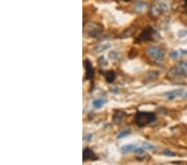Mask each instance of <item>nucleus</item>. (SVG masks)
<instances>
[{
	"label": "nucleus",
	"instance_id": "nucleus-24",
	"mask_svg": "<svg viewBox=\"0 0 187 165\" xmlns=\"http://www.w3.org/2000/svg\"><path fill=\"white\" fill-rule=\"evenodd\" d=\"M183 9H184V10L185 12L187 13V0H185V2H184V5H183Z\"/></svg>",
	"mask_w": 187,
	"mask_h": 165
},
{
	"label": "nucleus",
	"instance_id": "nucleus-14",
	"mask_svg": "<svg viewBox=\"0 0 187 165\" xmlns=\"http://www.w3.org/2000/svg\"><path fill=\"white\" fill-rule=\"evenodd\" d=\"M106 103V101L104 99H97V100H94L93 101V107L96 108V109H100L101 108L104 104Z\"/></svg>",
	"mask_w": 187,
	"mask_h": 165
},
{
	"label": "nucleus",
	"instance_id": "nucleus-27",
	"mask_svg": "<svg viewBox=\"0 0 187 165\" xmlns=\"http://www.w3.org/2000/svg\"><path fill=\"white\" fill-rule=\"evenodd\" d=\"M182 96H183V99H187V92L186 93H184Z\"/></svg>",
	"mask_w": 187,
	"mask_h": 165
},
{
	"label": "nucleus",
	"instance_id": "nucleus-4",
	"mask_svg": "<svg viewBox=\"0 0 187 165\" xmlns=\"http://www.w3.org/2000/svg\"><path fill=\"white\" fill-rule=\"evenodd\" d=\"M155 31L152 28L149 27L146 28V29H144L142 33L139 34V36H137L135 39V43L139 44L142 42H146V41H151L155 39Z\"/></svg>",
	"mask_w": 187,
	"mask_h": 165
},
{
	"label": "nucleus",
	"instance_id": "nucleus-3",
	"mask_svg": "<svg viewBox=\"0 0 187 165\" xmlns=\"http://www.w3.org/2000/svg\"><path fill=\"white\" fill-rule=\"evenodd\" d=\"M146 54L151 57L154 61L158 64H161L164 60V51L162 48L156 46H150L146 48Z\"/></svg>",
	"mask_w": 187,
	"mask_h": 165
},
{
	"label": "nucleus",
	"instance_id": "nucleus-16",
	"mask_svg": "<svg viewBox=\"0 0 187 165\" xmlns=\"http://www.w3.org/2000/svg\"><path fill=\"white\" fill-rule=\"evenodd\" d=\"M135 8L138 12L143 11L146 9V3L144 2H137L135 5Z\"/></svg>",
	"mask_w": 187,
	"mask_h": 165
},
{
	"label": "nucleus",
	"instance_id": "nucleus-28",
	"mask_svg": "<svg viewBox=\"0 0 187 165\" xmlns=\"http://www.w3.org/2000/svg\"><path fill=\"white\" fill-rule=\"evenodd\" d=\"M181 53H183V54H187V51H185V50L181 49Z\"/></svg>",
	"mask_w": 187,
	"mask_h": 165
},
{
	"label": "nucleus",
	"instance_id": "nucleus-10",
	"mask_svg": "<svg viewBox=\"0 0 187 165\" xmlns=\"http://www.w3.org/2000/svg\"><path fill=\"white\" fill-rule=\"evenodd\" d=\"M102 74H104V77H105V79H106V81L107 82V83H111L114 80H115V78H116V74H115V72H113V71H107V72H102Z\"/></svg>",
	"mask_w": 187,
	"mask_h": 165
},
{
	"label": "nucleus",
	"instance_id": "nucleus-25",
	"mask_svg": "<svg viewBox=\"0 0 187 165\" xmlns=\"http://www.w3.org/2000/svg\"><path fill=\"white\" fill-rule=\"evenodd\" d=\"M164 154H166V155H170V156H173V155H174L173 153H171V151H169V150H166V151H165V152H164Z\"/></svg>",
	"mask_w": 187,
	"mask_h": 165
},
{
	"label": "nucleus",
	"instance_id": "nucleus-26",
	"mask_svg": "<svg viewBox=\"0 0 187 165\" xmlns=\"http://www.w3.org/2000/svg\"><path fill=\"white\" fill-rule=\"evenodd\" d=\"M92 138V135L90 134V135H87V137L85 138V139H86V140H88H88H90V139H91Z\"/></svg>",
	"mask_w": 187,
	"mask_h": 165
},
{
	"label": "nucleus",
	"instance_id": "nucleus-1",
	"mask_svg": "<svg viewBox=\"0 0 187 165\" xmlns=\"http://www.w3.org/2000/svg\"><path fill=\"white\" fill-rule=\"evenodd\" d=\"M167 78L171 80L187 78V62H180L171 68L167 73Z\"/></svg>",
	"mask_w": 187,
	"mask_h": 165
},
{
	"label": "nucleus",
	"instance_id": "nucleus-6",
	"mask_svg": "<svg viewBox=\"0 0 187 165\" xmlns=\"http://www.w3.org/2000/svg\"><path fill=\"white\" fill-rule=\"evenodd\" d=\"M169 8L165 3H155L150 9V14L153 18L159 17L162 13L168 11Z\"/></svg>",
	"mask_w": 187,
	"mask_h": 165
},
{
	"label": "nucleus",
	"instance_id": "nucleus-7",
	"mask_svg": "<svg viewBox=\"0 0 187 165\" xmlns=\"http://www.w3.org/2000/svg\"><path fill=\"white\" fill-rule=\"evenodd\" d=\"M84 66L86 69V78L88 80H92L94 78V69L89 59H86L84 61Z\"/></svg>",
	"mask_w": 187,
	"mask_h": 165
},
{
	"label": "nucleus",
	"instance_id": "nucleus-12",
	"mask_svg": "<svg viewBox=\"0 0 187 165\" xmlns=\"http://www.w3.org/2000/svg\"><path fill=\"white\" fill-rule=\"evenodd\" d=\"M111 48V44H98L97 45L95 48H94V50L97 53H100V52H102V51H105L108 48Z\"/></svg>",
	"mask_w": 187,
	"mask_h": 165
},
{
	"label": "nucleus",
	"instance_id": "nucleus-22",
	"mask_svg": "<svg viewBox=\"0 0 187 165\" xmlns=\"http://www.w3.org/2000/svg\"><path fill=\"white\" fill-rule=\"evenodd\" d=\"M170 57L171 58H176L178 57V52L177 51H171L170 53Z\"/></svg>",
	"mask_w": 187,
	"mask_h": 165
},
{
	"label": "nucleus",
	"instance_id": "nucleus-13",
	"mask_svg": "<svg viewBox=\"0 0 187 165\" xmlns=\"http://www.w3.org/2000/svg\"><path fill=\"white\" fill-rule=\"evenodd\" d=\"M124 113L122 111H117L116 113L113 116V122L114 123H119L122 120V118L124 117Z\"/></svg>",
	"mask_w": 187,
	"mask_h": 165
},
{
	"label": "nucleus",
	"instance_id": "nucleus-5",
	"mask_svg": "<svg viewBox=\"0 0 187 165\" xmlns=\"http://www.w3.org/2000/svg\"><path fill=\"white\" fill-rule=\"evenodd\" d=\"M85 31L87 32L89 37L92 38H97L101 35V33L103 31V27L99 23H89L87 24V28H84Z\"/></svg>",
	"mask_w": 187,
	"mask_h": 165
},
{
	"label": "nucleus",
	"instance_id": "nucleus-9",
	"mask_svg": "<svg viewBox=\"0 0 187 165\" xmlns=\"http://www.w3.org/2000/svg\"><path fill=\"white\" fill-rule=\"evenodd\" d=\"M183 93V89H175V90H172V91H169V92H166L165 93V95L166 96V98L170 100H172V99H175L177 98L178 96H181Z\"/></svg>",
	"mask_w": 187,
	"mask_h": 165
},
{
	"label": "nucleus",
	"instance_id": "nucleus-2",
	"mask_svg": "<svg viewBox=\"0 0 187 165\" xmlns=\"http://www.w3.org/2000/svg\"><path fill=\"white\" fill-rule=\"evenodd\" d=\"M155 120V115L151 112H137L135 116V122L139 127H145Z\"/></svg>",
	"mask_w": 187,
	"mask_h": 165
},
{
	"label": "nucleus",
	"instance_id": "nucleus-21",
	"mask_svg": "<svg viewBox=\"0 0 187 165\" xmlns=\"http://www.w3.org/2000/svg\"><path fill=\"white\" fill-rule=\"evenodd\" d=\"M134 152L137 154H142L144 152H145V149H144L142 147V148H140V147H138V146H137V147H136V148L135 149V151H134Z\"/></svg>",
	"mask_w": 187,
	"mask_h": 165
},
{
	"label": "nucleus",
	"instance_id": "nucleus-8",
	"mask_svg": "<svg viewBox=\"0 0 187 165\" xmlns=\"http://www.w3.org/2000/svg\"><path fill=\"white\" fill-rule=\"evenodd\" d=\"M82 159L83 161H87V160H95L97 159L96 154L95 153L89 148H86L83 149V153H82Z\"/></svg>",
	"mask_w": 187,
	"mask_h": 165
},
{
	"label": "nucleus",
	"instance_id": "nucleus-15",
	"mask_svg": "<svg viewBox=\"0 0 187 165\" xmlns=\"http://www.w3.org/2000/svg\"><path fill=\"white\" fill-rule=\"evenodd\" d=\"M157 77H158V73L157 72H150L146 75V81H148V82L154 81L155 79L157 78Z\"/></svg>",
	"mask_w": 187,
	"mask_h": 165
},
{
	"label": "nucleus",
	"instance_id": "nucleus-19",
	"mask_svg": "<svg viewBox=\"0 0 187 165\" xmlns=\"http://www.w3.org/2000/svg\"><path fill=\"white\" fill-rule=\"evenodd\" d=\"M142 147L144 149H147V150H154L155 148V146L151 145V143H146V142H144V143H142Z\"/></svg>",
	"mask_w": 187,
	"mask_h": 165
},
{
	"label": "nucleus",
	"instance_id": "nucleus-11",
	"mask_svg": "<svg viewBox=\"0 0 187 165\" xmlns=\"http://www.w3.org/2000/svg\"><path fill=\"white\" fill-rule=\"evenodd\" d=\"M137 145L136 144H127V145H124L122 146L121 148V153L123 154H126V153H129V152H134L135 149L136 148Z\"/></svg>",
	"mask_w": 187,
	"mask_h": 165
},
{
	"label": "nucleus",
	"instance_id": "nucleus-17",
	"mask_svg": "<svg viewBox=\"0 0 187 165\" xmlns=\"http://www.w3.org/2000/svg\"><path fill=\"white\" fill-rule=\"evenodd\" d=\"M109 58L112 60H117L121 58V54L117 51H111L109 54Z\"/></svg>",
	"mask_w": 187,
	"mask_h": 165
},
{
	"label": "nucleus",
	"instance_id": "nucleus-18",
	"mask_svg": "<svg viewBox=\"0 0 187 165\" xmlns=\"http://www.w3.org/2000/svg\"><path fill=\"white\" fill-rule=\"evenodd\" d=\"M97 63H98V64H99L100 66L101 67H106L107 66V64H108V62L107 61V59L103 56H101L99 58L97 59Z\"/></svg>",
	"mask_w": 187,
	"mask_h": 165
},
{
	"label": "nucleus",
	"instance_id": "nucleus-23",
	"mask_svg": "<svg viewBox=\"0 0 187 165\" xmlns=\"http://www.w3.org/2000/svg\"><path fill=\"white\" fill-rule=\"evenodd\" d=\"M187 32L186 30H181V31H180L179 32V36L180 37H185L186 35Z\"/></svg>",
	"mask_w": 187,
	"mask_h": 165
},
{
	"label": "nucleus",
	"instance_id": "nucleus-29",
	"mask_svg": "<svg viewBox=\"0 0 187 165\" xmlns=\"http://www.w3.org/2000/svg\"><path fill=\"white\" fill-rule=\"evenodd\" d=\"M122 1H125V2H129V1H131V0H122Z\"/></svg>",
	"mask_w": 187,
	"mask_h": 165
},
{
	"label": "nucleus",
	"instance_id": "nucleus-20",
	"mask_svg": "<svg viewBox=\"0 0 187 165\" xmlns=\"http://www.w3.org/2000/svg\"><path fill=\"white\" fill-rule=\"evenodd\" d=\"M130 133H131V131L128 130V129L123 130V131H121V132L117 135V138H125V137L128 136V135L130 134Z\"/></svg>",
	"mask_w": 187,
	"mask_h": 165
}]
</instances>
